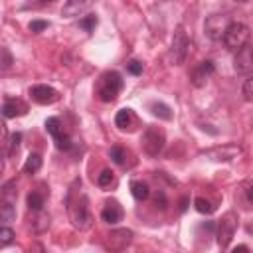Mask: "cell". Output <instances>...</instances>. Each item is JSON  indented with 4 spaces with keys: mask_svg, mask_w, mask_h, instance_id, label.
I'll use <instances>...</instances> for the list:
<instances>
[{
    "mask_svg": "<svg viewBox=\"0 0 253 253\" xmlns=\"http://www.w3.org/2000/svg\"><path fill=\"white\" fill-rule=\"evenodd\" d=\"M0 200L16 202V182H6V184L2 186V192H0Z\"/></svg>",
    "mask_w": 253,
    "mask_h": 253,
    "instance_id": "obj_24",
    "label": "cell"
},
{
    "mask_svg": "<svg viewBox=\"0 0 253 253\" xmlns=\"http://www.w3.org/2000/svg\"><path fill=\"white\" fill-rule=\"evenodd\" d=\"M132 241V231L130 229H113L109 235H107V247L115 249V251H121L125 249L128 243Z\"/></svg>",
    "mask_w": 253,
    "mask_h": 253,
    "instance_id": "obj_13",
    "label": "cell"
},
{
    "mask_svg": "<svg viewBox=\"0 0 253 253\" xmlns=\"http://www.w3.org/2000/svg\"><path fill=\"white\" fill-rule=\"evenodd\" d=\"M235 2H249V0H235Z\"/></svg>",
    "mask_w": 253,
    "mask_h": 253,
    "instance_id": "obj_38",
    "label": "cell"
},
{
    "mask_svg": "<svg viewBox=\"0 0 253 253\" xmlns=\"http://www.w3.org/2000/svg\"><path fill=\"white\" fill-rule=\"evenodd\" d=\"M194 206H196V210H198L200 213H211V211L215 210V206H213L210 200H206V198H196Z\"/></svg>",
    "mask_w": 253,
    "mask_h": 253,
    "instance_id": "obj_25",
    "label": "cell"
},
{
    "mask_svg": "<svg viewBox=\"0 0 253 253\" xmlns=\"http://www.w3.org/2000/svg\"><path fill=\"white\" fill-rule=\"evenodd\" d=\"M36 213H38V215L32 219V229L40 233V231H43V229L49 227V217H47L45 213H40V211H36Z\"/></svg>",
    "mask_w": 253,
    "mask_h": 253,
    "instance_id": "obj_23",
    "label": "cell"
},
{
    "mask_svg": "<svg viewBox=\"0 0 253 253\" xmlns=\"http://www.w3.org/2000/svg\"><path fill=\"white\" fill-rule=\"evenodd\" d=\"M109 154H111V158H113L115 164H123L125 158H126V152H125V148H121V146H113V148L109 150Z\"/></svg>",
    "mask_w": 253,
    "mask_h": 253,
    "instance_id": "obj_27",
    "label": "cell"
},
{
    "mask_svg": "<svg viewBox=\"0 0 253 253\" xmlns=\"http://www.w3.org/2000/svg\"><path fill=\"white\" fill-rule=\"evenodd\" d=\"M79 26H81L85 32H91V30L97 26V16H95V14H89V16H85V18H81V20H79Z\"/></svg>",
    "mask_w": 253,
    "mask_h": 253,
    "instance_id": "obj_28",
    "label": "cell"
},
{
    "mask_svg": "<svg viewBox=\"0 0 253 253\" xmlns=\"http://www.w3.org/2000/svg\"><path fill=\"white\" fill-rule=\"evenodd\" d=\"M30 97L40 105H51L59 99V93L49 85H32L30 87Z\"/></svg>",
    "mask_w": 253,
    "mask_h": 253,
    "instance_id": "obj_11",
    "label": "cell"
},
{
    "mask_svg": "<svg viewBox=\"0 0 253 253\" xmlns=\"http://www.w3.org/2000/svg\"><path fill=\"white\" fill-rule=\"evenodd\" d=\"M213 69H215V67H213V61H210V59L200 61V63L192 69V73H190L192 85H194V87H204V85L208 83V79L211 77Z\"/></svg>",
    "mask_w": 253,
    "mask_h": 253,
    "instance_id": "obj_10",
    "label": "cell"
},
{
    "mask_svg": "<svg viewBox=\"0 0 253 253\" xmlns=\"http://www.w3.org/2000/svg\"><path fill=\"white\" fill-rule=\"evenodd\" d=\"M69 213H71V221H73V225L77 229H89L93 225V217H91V211L85 206V202L77 204V206H71Z\"/></svg>",
    "mask_w": 253,
    "mask_h": 253,
    "instance_id": "obj_12",
    "label": "cell"
},
{
    "mask_svg": "<svg viewBox=\"0 0 253 253\" xmlns=\"http://www.w3.org/2000/svg\"><path fill=\"white\" fill-rule=\"evenodd\" d=\"M235 227H237V215L233 211H227L219 219V223H217V243L221 247H227L229 245V241L233 239Z\"/></svg>",
    "mask_w": 253,
    "mask_h": 253,
    "instance_id": "obj_7",
    "label": "cell"
},
{
    "mask_svg": "<svg viewBox=\"0 0 253 253\" xmlns=\"http://www.w3.org/2000/svg\"><path fill=\"white\" fill-rule=\"evenodd\" d=\"M126 69H128V73H132V75H140V73H142V63L136 61V59H132V61L126 63Z\"/></svg>",
    "mask_w": 253,
    "mask_h": 253,
    "instance_id": "obj_33",
    "label": "cell"
},
{
    "mask_svg": "<svg viewBox=\"0 0 253 253\" xmlns=\"http://www.w3.org/2000/svg\"><path fill=\"white\" fill-rule=\"evenodd\" d=\"M130 194L134 196V200L142 202V200H146V198L150 196V190H148V186H146L144 182L134 180V182H130Z\"/></svg>",
    "mask_w": 253,
    "mask_h": 253,
    "instance_id": "obj_19",
    "label": "cell"
},
{
    "mask_svg": "<svg viewBox=\"0 0 253 253\" xmlns=\"http://www.w3.org/2000/svg\"><path fill=\"white\" fill-rule=\"evenodd\" d=\"M231 22L233 20L227 14H211V16H208V20L204 24V32H206V36L210 40L219 42V40H223V36L227 32V28L231 26Z\"/></svg>",
    "mask_w": 253,
    "mask_h": 253,
    "instance_id": "obj_4",
    "label": "cell"
},
{
    "mask_svg": "<svg viewBox=\"0 0 253 253\" xmlns=\"http://www.w3.org/2000/svg\"><path fill=\"white\" fill-rule=\"evenodd\" d=\"M123 215H125V211H123V208H121V204L117 200H107L105 202V208L101 211L103 221H107V223L113 225V223H119L123 219Z\"/></svg>",
    "mask_w": 253,
    "mask_h": 253,
    "instance_id": "obj_14",
    "label": "cell"
},
{
    "mask_svg": "<svg viewBox=\"0 0 253 253\" xmlns=\"http://www.w3.org/2000/svg\"><path fill=\"white\" fill-rule=\"evenodd\" d=\"M241 93H243V97H245L247 101H253V75L245 79V83H243V87H241Z\"/></svg>",
    "mask_w": 253,
    "mask_h": 253,
    "instance_id": "obj_31",
    "label": "cell"
},
{
    "mask_svg": "<svg viewBox=\"0 0 253 253\" xmlns=\"http://www.w3.org/2000/svg\"><path fill=\"white\" fill-rule=\"evenodd\" d=\"M249 34L251 32L243 22H231V26L227 28V32L223 36V45L229 51H237L249 42Z\"/></svg>",
    "mask_w": 253,
    "mask_h": 253,
    "instance_id": "obj_2",
    "label": "cell"
},
{
    "mask_svg": "<svg viewBox=\"0 0 253 253\" xmlns=\"http://www.w3.org/2000/svg\"><path fill=\"white\" fill-rule=\"evenodd\" d=\"M132 111L130 109H121L119 113H117V117H115V125L119 126V128H123V130H126V128H130V125H132Z\"/></svg>",
    "mask_w": 253,
    "mask_h": 253,
    "instance_id": "obj_18",
    "label": "cell"
},
{
    "mask_svg": "<svg viewBox=\"0 0 253 253\" xmlns=\"http://www.w3.org/2000/svg\"><path fill=\"white\" fill-rule=\"evenodd\" d=\"M204 158L208 160H213V162H231L235 158H239L243 154V148L239 144H219V146H213V148H208V150H202L200 152Z\"/></svg>",
    "mask_w": 253,
    "mask_h": 253,
    "instance_id": "obj_3",
    "label": "cell"
},
{
    "mask_svg": "<svg viewBox=\"0 0 253 253\" xmlns=\"http://www.w3.org/2000/svg\"><path fill=\"white\" fill-rule=\"evenodd\" d=\"M20 140H22V134L20 132H14L12 136H10V142H8V156H14L16 152H18V148H20Z\"/></svg>",
    "mask_w": 253,
    "mask_h": 253,
    "instance_id": "obj_29",
    "label": "cell"
},
{
    "mask_svg": "<svg viewBox=\"0 0 253 253\" xmlns=\"http://www.w3.org/2000/svg\"><path fill=\"white\" fill-rule=\"evenodd\" d=\"M12 239H14V231H12L8 225H4V227L0 229V245L6 247V245L12 243Z\"/></svg>",
    "mask_w": 253,
    "mask_h": 253,
    "instance_id": "obj_30",
    "label": "cell"
},
{
    "mask_svg": "<svg viewBox=\"0 0 253 253\" xmlns=\"http://www.w3.org/2000/svg\"><path fill=\"white\" fill-rule=\"evenodd\" d=\"M233 67L237 73H243V75L253 73V43H245L241 49L235 51Z\"/></svg>",
    "mask_w": 253,
    "mask_h": 253,
    "instance_id": "obj_8",
    "label": "cell"
},
{
    "mask_svg": "<svg viewBox=\"0 0 253 253\" xmlns=\"http://www.w3.org/2000/svg\"><path fill=\"white\" fill-rule=\"evenodd\" d=\"M51 2H53V0H34L32 4H34V6H43V4H51Z\"/></svg>",
    "mask_w": 253,
    "mask_h": 253,
    "instance_id": "obj_35",
    "label": "cell"
},
{
    "mask_svg": "<svg viewBox=\"0 0 253 253\" xmlns=\"http://www.w3.org/2000/svg\"><path fill=\"white\" fill-rule=\"evenodd\" d=\"M123 89V79L117 71H107L101 81H99V87H97V95L103 103H111L117 99V95L121 93Z\"/></svg>",
    "mask_w": 253,
    "mask_h": 253,
    "instance_id": "obj_1",
    "label": "cell"
},
{
    "mask_svg": "<svg viewBox=\"0 0 253 253\" xmlns=\"http://www.w3.org/2000/svg\"><path fill=\"white\" fill-rule=\"evenodd\" d=\"M28 208L32 211H42V208H43V196L40 192H30L28 194Z\"/></svg>",
    "mask_w": 253,
    "mask_h": 253,
    "instance_id": "obj_22",
    "label": "cell"
},
{
    "mask_svg": "<svg viewBox=\"0 0 253 253\" xmlns=\"http://www.w3.org/2000/svg\"><path fill=\"white\" fill-rule=\"evenodd\" d=\"M0 51H2V69H8L12 65V55H10L8 47H2Z\"/></svg>",
    "mask_w": 253,
    "mask_h": 253,
    "instance_id": "obj_34",
    "label": "cell"
},
{
    "mask_svg": "<svg viewBox=\"0 0 253 253\" xmlns=\"http://www.w3.org/2000/svg\"><path fill=\"white\" fill-rule=\"evenodd\" d=\"M237 251H249V247L247 245H237V247H233V253H237Z\"/></svg>",
    "mask_w": 253,
    "mask_h": 253,
    "instance_id": "obj_37",
    "label": "cell"
},
{
    "mask_svg": "<svg viewBox=\"0 0 253 253\" xmlns=\"http://www.w3.org/2000/svg\"><path fill=\"white\" fill-rule=\"evenodd\" d=\"M45 130L53 136V140H55V144H57L59 150H69V148H71V140H69V136L63 132V125H61V121H59L57 117H49V119L45 121Z\"/></svg>",
    "mask_w": 253,
    "mask_h": 253,
    "instance_id": "obj_9",
    "label": "cell"
},
{
    "mask_svg": "<svg viewBox=\"0 0 253 253\" xmlns=\"http://www.w3.org/2000/svg\"><path fill=\"white\" fill-rule=\"evenodd\" d=\"M142 148L148 156H158L164 148V132L154 126H148L142 134Z\"/></svg>",
    "mask_w": 253,
    "mask_h": 253,
    "instance_id": "obj_6",
    "label": "cell"
},
{
    "mask_svg": "<svg viewBox=\"0 0 253 253\" xmlns=\"http://www.w3.org/2000/svg\"><path fill=\"white\" fill-rule=\"evenodd\" d=\"M91 4H93V0H67L61 12L67 18H75V16H81L85 10H89Z\"/></svg>",
    "mask_w": 253,
    "mask_h": 253,
    "instance_id": "obj_16",
    "label": "cell"
},
{
    "mask_svg": "<svg viewBox=\"0 0 253 253\" xmlns=\"http://www.w3.org/2000/svg\"><path fill=\"white\" fill-rule=\"evenodd\" d=\"M188 47H190V40H188L184 28L178 26L176 32H174V38H172V47H170L172 61L178 63V65L184 63V59H186V55H188Z\"/></svg>",
    "mask_w": 253,
    "mask_h": 253,
    "instance_id": "obj_5",
    "label": "cell"
},
{
    "mask_svg": "<svg viewBox=\"0 0 253 253\" xmlns=\"http://www.w3.org/2000/svg\"><path fill=\"white\" fill-rule=\"evenodd\" d=\"M113 180H115V176H113V172H111L109 168H105V170L97 176V184H99L101 188H109V186L113 184Z\"/></svg>",
    "mask_w": 253,
    "mask_h": 253,
    "instance_id": "obj_26",
    "label": "cell"
},
{
    "mask_svg": "<svg viewBox=\"0 0 253 253\" xmlns=\"http://www.w3.org/2000/svg\"><path fill=\"white\" fill-rule=\"evenodd\" d=\"M247 200H249V202L253 204V184H251V186L247 188Z\"/></svg>",
    "mask_w": 253,
    "mask_h": 253,
    "instance_id": "obj_36",
    "label": "cell"
},
{
    "mask_svg": "<svg viewBox=\"0 0 253 253\" xmlns=\"http://www.w3.org/2000/svg\"><path fill=\"white\" fill-rule=\"evenodd\" d=\"M152 115H156L158 119H164V121H170L172 119V109L164 103H152Z\"/></svg>",
    "mask_w": 253,
    "mask_h": 253,
    "instance_id": "obj_21",
    "label": "cell"
},
{
    "mask_svg": "<svg viewBox=\"0 0 253 253\" xmlns=\"http://www.w3.org/2000/svg\"><path fill=\"white\" fill-rule=\"evenodd\" d=\"M26 111H28V105L22 99H6L4 105H2L4 119H14V117H20V115H26Z\"/></svg>",
    "mask_w": 253,
    "mask_h": 253,
    "instance_id": "obj_15",
    "label": "cell"
},
{
    "mask_svg": "<svg viewBox=\"0 0 253 253\" xmlns=\"http://www.w3.org/2000/svg\"><path fill=\"white\" fill-rule=\"evenodd\" d=\"M47 26H49V24H47L45 20H32L28 28H30V32H34V34H38V32H43V30H45Z\"/></svg>",
    "mask_w": 253,
    "mask_h": 253,
    "instance_id": "obj_32",
    "label": "cell"
},
{
    "mask_svg": "<svg viewBox=\"0 0 253 253\" xmlns=\"http://www.w3.org/2000/svg\"><path fill=\"white\" fill-rule=\"evenodd\" d=\"M40 168H42V156H40L38 152H32V154L28 156L26 164H24V172H26V174H36Z\"/></svg>",
    "mask_w": 253,
    "mask_h": 253,
    "instance_id": "obj_20",
    "label": "cell"
},
{
    "mask_svg": "<svg viewBox=\"0 0 253 253\" xmlns=\"http://www.w3.org/2000/svg\"><path fill=\"white\" fill-rule=\"evenodd\" d=\"M0 219L4 225H8L10 221L16 219V202L0 200Z\"/></svg>",
    "mask_w": 253,
    "mask_h": 253,
    "instance_id": "obj_17",
    "label": "cell"
}]
</instances>
